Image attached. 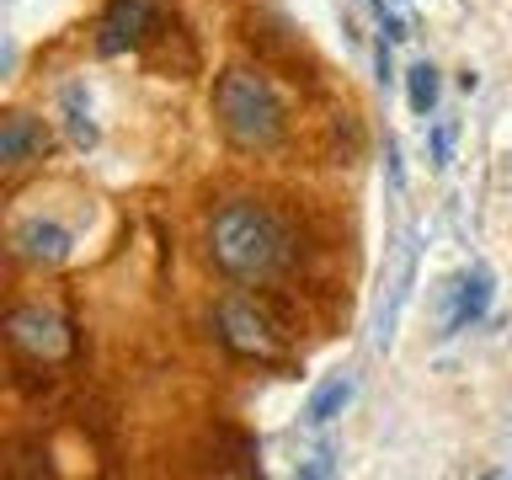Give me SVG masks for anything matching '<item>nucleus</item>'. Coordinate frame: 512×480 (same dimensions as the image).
<instances>
[{"mask_svg":"<svg viewBox=\"0 0 512 480\" xmlns=\"http://www.w3.org/2000/svg\"><path fill=\"white\" fill-rule=\"evenodd\" d=\"M336 464H331V454H320V459H310V464H299V475L304 480H315V475H331Z\"/></svg>","mask_w":512,"mask_h":480,"instance_id":"14","label":"nucleus"},{"mask_svg":"<svg viewBox=\"0 0 512 480\" xmlns=\"http://www.w3.org/2000/svg\"><path fill=\"white\" fill-rule=\"evenodd\" d=\"M411 283H416V240H406L395 256V278H390V299H379V320H374V347L384 352L395 342V326H400V310L411 299Z\"/></svg>","mask_w":512,"mask_h":480,"instance_id":"9","label":"nucleus"},{"mask_svg":"<svg viewBox=\"0 0 512 480\" xmlns=\"http://www.w3.org/2000/svg\"><path fill=\"white\" fill-rule=\"evenodd\" d=\"M176 32V0H107L96 22V54H150L160 64Z\"/></svg>","mask_w":512,"mask_h":480,"instance_id":"5","label":"nucleus"},{"mask_svg":"<svg viewBox=\"0 0 512 480\" xmlns=\"http://www.w3.org/2000/svg\"><path fill=\"white\" fill-rule=\"evenodd\" d=\"M6 352H11V368L16 379L22 374H54V368L75 363L80 352V331L70 315H59L54 304H11L6 320Z\"/></svg>","mask_w":512,"mask_h":480,"instance_id":"3","label":"nucleus"},{"mask_svg":"<svg viewBox=\"0 0 512 480\" xmlns=\"http://www.w3.org/2000/svg\"><path fill=\"white\" fill-rule=\"evenodd\" d=\"M214 123L240 155H272L288 139L283 96L251 64H230V70L214 75Z\"/></svg>","mask_w":512,"mask_h":480,"instance_id":"2","label":"nucleus"},{"mask_svg":"<svg viewBox=\"0 0 512 480\" xmlns=\"http://www.w3.org/2000/svg\"><path fill=\"white\" fill-rule=\"evenodd\" d=\"M208 262L240 288H267L294 272L299 262V230L272 203L230 198L208 219Z\"/></svg>","mask_w":512,"mask_h":480,"instance_id":"1","label":"nucleus"},{"mask_svg":"<svg viewBox=\"0 0 512 480\" xmlns=\"http://www.w3.org/2000/svg\"><path fill=\"white\" fill-rule=\"evenodd\" d=\"M406 102H411V112L416 118H427L432 107H438V70L422 59V64H411L406 70Z\"/></svg>","mask_w":512,"mask_h":480,"instance_id":"11","label":"nucleus"},{"mask_svg":"<svg viewBox=\"0 0 512 480\" xmlns=\"http://www.w3.org/2000/svg\"><path fill=\"white\" fill-rule=\"evenodd\" d=\"M491 310V267H470L448 283V315H443V336H454L464 326H475Z\"/></svg>","mask_w":512,"mask_h":480,"instance_id":"8","label":"nucleus"},{"mask_svg":"<svg viewBox=\"0 0 512 480\" xmlns=\"http://www.w3.org/2000/svg\"><path fill=\"white\" fill-rule=\"evenodd\" d=\"M214 336L240 363H262V368L288 363V326L262 294H240V288L224 294L214 304Z\"/></svg>","mask_w":512,"mask_h":480,"instance_id":"4","label":"nucleus"},{"mask_svg":"<svg viewBox=\"0 0 512 480\" xmlns=\"http://www.w3.org/2000/svg\"><path fill=\"white\" fill-rule=\"evenodd\" d=\"M75 251V235L54 219H22L11 224V256L16 262H32V267H64Z\"/></svg>","mask_w":512,"mask_h":480,"instance_id":"6","label":"nucleus"},{"mask_svg":"<svg viewBox=\"0 0 512 480\" xmlns=\"http://www.w3.org/2000/svg\"><path fill=\"white\" fill-rule=\"evenodd\" d=\"M64 118H70V139L80 144V150H91L96 144V123H91V102L80 86H64Z\"/></svg>","mask_w":512,"mask_h":480,"instance_id":"12","label":"nucleus"},{"mask_svg":"<svg viewBox=\"0 0 512 480\" xmlns=\"http://www.w3.org/2000/svg\"><path fill=\"white\" fill-rule=\"evenodd\" d=\"M352 390H358V384H352L347 374H336V379H326V384H320V390L310 395V406H304V422H310V427H331L336 416L347 411V400H352Z\"/></svg>","mask_w":512,"mask_h":480,"instance_id":"10","label":"nucleus"},{"mask_svg":"<svg viewBox=\"0 0 512 480\" xmlns=\"http://www.w3.org/2000/svg\"><path fill=\"white\" fill-rule=\"evenodd\" d=\"M448 155H454V123H443V128H432V166H448Z\"/></svg>","mask_w":512,"mask_h":480,"instance_id":"13","label":"nucleus"},{"mask_svg":"<svg viewBox=\"0 0 512 480\" xmlns=\"http://www.w3.org/2000/svg\"><path fill=\"white\" fill-rule=\"evenodd\" d=\"M54 150V134L43 128V118H32V112H6L0 118V166L6 171H22L32 160H43Z\"/></svg>","mask_w":512,"mask_h":480,"instance_id":"7","label":"nucleus"}]
</instances>
